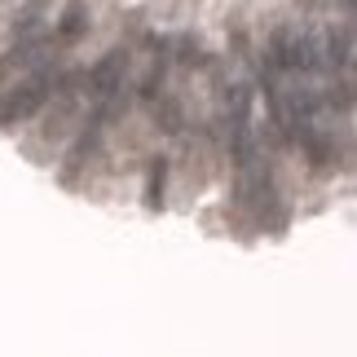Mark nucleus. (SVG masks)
<instances>
[{"instance_id": "1", "label": "nucleus", "mask_w": 357, "mask_h": 357, "mask_svg": "<svg viewBox=\"0 0 357 357\" xmlns=\"http://www.w3.org/2000/svg\"><path fill=\"white\" fill-rule=\"evenodd\" d=\"M45 98H49V71H40V75H31L26 84H18V89H9L5 98H0V128H9V123H22V119H31L40 106H45Z\"/></svg>"}, {"instance_id": "2", "label": "nucleus", "mask_w": 357, "mask_h": 357, "mask_svg": "<svg viewBox=\"0 0 357 357\" xmlns=\"http://www.w3.org/2000/svg\"><path fill=\"white\" fill-rule=\"evenodd\" d=\"M119 75H123V53H106V58L98 62V71H93V93L98 98H111V93L119 89Z\"/></svg>"}, {"instance_id": "3", "label": "nucleus", "mask_w": 357, "mask_h": 357, "mask_svg": "<svg viewBox=\"0 0 357 357\" xmlns=\"http://www.w3.org/2000/svg\"><path fill=\"white\" fill-rule=\"evenodd\" d=\"M89 26V9H84V0H71L66 5V13H62V22H58V36L62 40H75L79 31Z\"/></svg>"}, {"instance_id": "4", "label": "nucleus", "mask_w": 357, "mask_h": 357, "mask_svg": "<svg viewBox=\"0 0 357 357\" xmlns=\"http://www.w3.org/2000/svg\"><path fill=\"white\" fill-rule=\"evenodd\" d=\"M163 176H168V159H155L150 163V181H146V208L150 212L163 208Z\"/></svg>"}, {"instance_id": "5", "label": "nucleus", "mask_w": 357, "mask_h": 357, "mask_svg": "<svg viewBox=\"0 0 357 357\" xmlns=\"http://www.w3.org/2000/svg\"><path fill=\"white\" fill-rule=\"evenodd\" d=\"M22 58H26V53H22V49H13V53H5V58H0V84H5V79L13 75V66H18Z\"/></svg>"}]
</instances>
